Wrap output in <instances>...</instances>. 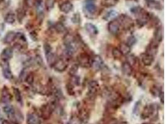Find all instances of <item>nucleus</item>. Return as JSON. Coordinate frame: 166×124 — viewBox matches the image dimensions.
Wrapping results in <instances>:
<instances>
[{"label":"nucleus","instance_id":"1","mask_svg":"<svg viewBox=\"0 0 166 124\" xmlns=\"http://www.w3.org/2000/svg\"><path fill=\"white\" fill-rule=\"evenodd\" d=\"M131 13L137 18L136 23L141 27L148 23L153 14L142 8L141 6H134L130 9Z\"/></svg>","mask_w":166,"mask_h":124},{"label":"nucleus","instance_id":"2","mask_svg":"<svg viewBox=\"0 0 166 124\" xmlns=\"http://www.w3.org/2000/svg\"><path fill=\"white\" fill-rule=\"evenodd\" d=\"M95 0H85L83 6L84 14L86 18L91 19L95 17L98 8L95 3Z\"/></svg>","mask_w":166,"mask_h":124},{"label":"nucleus","instance_id":"3","mask_svg":"<svg viewBox=\"0 0 166 124\" xmlns=\"http://www.w3.org/2000/svg\"><path fill=\"white\" fill-rule=\"evenodd\" d=\"M56 107L57 104L54 102L43 105L40 109L41 117L44 120L49 119Z\"/></svg>","mask_w":166,"mask_h":124},{"label":"nucleus","instance_id":"4","mask_svg":"<svg viewBox=\"0 0 166 124\" xmlns=\"http://www.w3.org/2000/svg\"><path fill=\"white\" fill-rule=\"evenodd\" d=\"M117 19L120 22L121 27H122L125 30L129 31L134 27V23L133 20L131 17L126 14H121Z\"/></svg>","mask_w":166,"mask_h":124},{"label":"nucleus","instance_id":"5","mask_svg":"<svg viewBox=\"0 0 166 124\" xmlns=\"http://www.w3.org/2000/svg\"><path fill=\"white\" fill-rule=\"evenodd\" d=\"M78 66L86 68L91 66V57L86 53H81L77 56Z\"/></svg>","mask_w":166,"mask_h":124},{"label":"nucleus","instance_id":"6","mask_svg":"<svg viewBox=\"0 0 166 124\" xmlns=\"http://www.w3.org/2000/svg\"><path fill=\"white\" fill-rule=\"evenodd\" d=\"M158 107L156 104H150L144 107L141 114V118L142 119H146L151 116L154 115L156 112L158 111Z\"/></svg>","mask_w":166,"mask_h":124},{"label":"nucleus","instance_id":"7","mask_svg":"<svg viewBox=\"0 0 166 124\" xmlns=\"http://www.w3.org/2000/svg\"><path fill=\"white\" fill-rule=\"evenodd\" d=\"M99 89V84L97 81H91L88 85V98L90 101L95 99Z\"/></svg>","mask_w":166,"mask_h":124},{"label":"nucleus","instance_id":"8","mask_svg":"<svg viewBox=\"0 0 166 124\" xmlns=\"http://www.w3.org/2000/svg\"><path fill=\"white\" fill-rule=\"evenodd\" d=\"M68 67V63L67 58H58L56 62L55 63L54 65L52 68H54L55 71L62 73L64 71H66Z\"/></svg>","mask_w":166,"mask_h":124},{"label":"nucleus","instance_id":"9","mask_svg":"<svg viewBox=\"0 0 166 124\" xmlns=\"http://www.w3.org/2000/svg\"><path fill=\"white\" fill-rule=\"evenodd\" d=\"M91 67H93L95 70L98 71L102 70L105 68V65L102 57L99 55H95L91 58Z\"/></svg>","mask_w":166,"mask_h":124},{"label":"nucleus","instance_id":"10","mask_svg":"<svg viewBox=\"0 0 166 124\" xmlns=\"http://www.w3.org/2000/svg\"><path fill=\"white\" fill-rule=\"evenodd\" d=\"M121 27L120 23L118 19L112 20L108 24V31L113 35H117L118 34Z\"/></svg>","mask_w":166,"mask_h":124},{"label":"nucleus","instance_id":"11","mask_svg":"<svg viewBox=\"0 0 166 124\" xmlns=\"http://www.w3.org/2000/svg\"><path fill=\"white\" fill-rule=\"evenodd\" d=\"M141 56L142 63L146 67H149L152 65L154 61V56L147 52L142 54Z\"/></svg>","mask_w":166,"mask_h":124},{"label":"nucleus","instance_id":"12","mask_svg":"<svg viewBox=\"0 0 166 124\" xmlns=\"http://www.w3.org/2000/svg\"><path fill=\"white\" fill-rule=\"evenodd\" d=\"M35 6L36 7V11H37L38 18L39 19L42 21L44 17V4H43L42 0H36Z\"/></svg>","mask_w":166,"mask_h":124},{"label":"nucleus","instance_id":"13","mask_svg":"<svg viewBox=\"0 0 166 124\" xmlns=\"http://www.w3.org/2000/svg\"><path fill=\"white\" fill-rule=\"evenodd\" d=\"M164 37V29L162 26L157 27L154 34L153 40L159 44L162 41Z\"/></svg>","mask_w":166,"mask_h":124},{"label":"nucleus","instance_id":"14","mask_svg":"<svg viewBox=\"0 0 166 124\" xmlns=\"http://www.w3.org/2000/svg\"><path fill=\"white\" fill-rule=\"evenodd\" d=\"M74 5L71 2L69 1H65L62 2L60 6H59V9L60 10L66 14L69 13L72 10H73Z\"/></svg>","mask_w":166,"mask_h":124},{"label":"nucleus","instance_id":"15","mask_svg":"<svg viewBox=\"0 0 166 124\" xmlns=\"http://www.w3.org/2000/svg\"><path fill=\"white\" fill-rule=\"evenodd\" d=\"M13 50L10 48L8 47L4 48L1 54V58L3 62H8L9 60L13 57Z\"/></svg>","mask_w":166,"mask_h":124},{"label":"nucleus","instance_id":"16","mask_svg":"<svg viewBox=\"0 0 166 124\" xmlns=\"http://www.w3.org/2000/svg\"><path fill=\"white\" fill-rule=\"evenodd\" d=\"M121 70L122 71V73L127 76H131L133 71V67L128 62H125L122 63L121 66Z\"/></svg>","mask_w":166,"mask_h":124},{"label":"nucleus","instance_id":"17","mask_svg":"<svg viewBox=\"0 0 166 124\" xmlns=\"http://www.w3.org/2000/svg\"><path fill=\"white\" fill-rule=\"evenodd\" d=\"M39 117L35 114H29L27 116V124H41Z\"/></svg>","mask_w":166,"mask_h":124},{"label":"nucleus","instance_id":"18","mask_svg":"<svg viewBox=\"0 0 166 124\" xmlns=\"http://www.w3.org/2000/svg\"><path fill=\"white\" fill-rule=\"evenodd\" d=\"M46 55V60H47V62L49 66L50 67L52 68L53 66L54 65L55 63L56 62L57 60L58 59V58H57V55L52 52L45 54Z\"/></svg>","mask_w":166,"mask_h":124},{"label":"nucleus","instance_id":"19","mask_svg":"<svg viewBox=\"0 0 166 124\" xmlns=\"http://www.w3.org/2000/svg\"><path fill=\"white\" fill-rule=\"evenodd\" d=\"M12 96L6 86H4L1 92V102L3 103H8L11 100Z\"/></svg>","mask_w":166,"mask_h":124},{"label":"nucleus","instance_id":"20","mask_svg":"<svg viewBox=\"0 0 166 124\" xmlns=\"http://www.w3.org/2000/svg\"><path fill=\"white\" fill-rule=\"evenodd\" d=\"M3 75L7 79H10L13 78L12 72L8 62H4V65H3Z\"/></svg>","mask_w":166,"mask_h":124},{"label":"nucleus","instance_id":"21","mask_svg":"<svg viewBox=\"0 0 166 124\" xmlns=\"http://www.w3.org/2000/svg\"><path fill=\"white\" fill-rule=\"evenodd\" d=\"M79 117L80 118L83 122H87L90 117V112L85 107H81L79 110Z\"/></svg>","mask_w":166,"mask_h":124},{"label":"nucleus","instance_id":"22","mask_svg":"<svg viewBox=\"0 0 166 124\" xmlns=\"http://www.w3.org/2000/svg\"><path fill=\"white\" fill-rule=\"evenodd\" d=\"M84 27L86 31L91 35H96L98 33V29L97 26L91 23H86Z\"/></svg>","mask_w":166,"mask_h":124},{"label":"nucleus","instance_id":"23","mask_svg":"<svg viewBox=\"0 0 166 124\" xmlns=\"http://www.w3.org/2000/svg\"><path fill=\"white\" fill-rule=\"evenodd\" d=\"M118 48L122 55H128L131 52V47H129L126 43H121Z\"/></svg>","mask_w":166,"mask_h":124},{"label":"nucleus","instance_id":"24","mask_svg":"<svg viewBox=\"0 0 166 124\" xmlns=\"http://www.w3.org/2000/svg\"><path fill=\"white\" fill-rule=\"evenodd\" d=\"M16 35H17V33L13 32V31H10L9 32H8L5 37H4V42L5 43H10L11 42H13L14 40L16 39Z\"/></svg>","mask_w":166,"mask_h":124},{"label":"nucleus","instance_id":"25","mask_svg":"<svg viewBox=\"0 0 166 124\" xmlns=\"http://www.w3.org/2000/svg\"><path fill=\"white\" fill-rule=\"evenodd\" d=\"M4 112L9 116V117L11 119H13L14 115H15L16 111L15 109L11 106H6L3 107Z\"/></svg>","mask_w":166,"mask_h":124},{"label":"nucleus","instance_id":"26","mask_svg":"<svg viewBox=\"0 0 166 124\" xmlns=\"http://www.w3.org/2000/svg\"><path fill=\"white\" fill-rule=\"evenodd\" d=\"M55 31L58 34H63V33H67V28L65 26V25L60 22L57 23L55 24L54 26Z\"/></svg>","mask_w":166,"mask_h":124},{"label":"nucleus","instance_id":"27","mask_svg":"<svg viewBox=\"0 0 166 124\" xmlns=\"http://www.w3.org/2000/svg\"><path fill=\"white\" fill-rule=\"evenodd\" d=\"M119 0H101V4L105 8H111L118 3Z\"/></svg>","mask_w":166,"mask_h":124},{"label":"nucleus","instance_id":"28","mask_svg":"<svg viewBox=\"0 0 166 124\" xmlns=\"http://www.w3.org/2000/svg\"><path fill=\"white\" fill-rule=\"evenodd\" d=\"M4 21L6 23L12 24L16 21V16L15 14L13 12H9L6 15L4 18Z\"/></svg>","mask_w":166,"mask_h":124},{"label":"nucleus","instance_id":"29","mask_svg":"<svg viewBox=\"0 0 166 124\" xmlns=\"http://www.w3.org/2000/svg\"><path fill=\"white\" fill-rule=\"evenodd\" d=\"M147 5L149 8L152 9H154L157 10H161L162 9V6L161 3L159 1H156V0L154 1L147 3Z\"/></svg>","mask_w":166,"mask_h":124},{"label":"nucleus","instance_id":"30","mask_svg":"<svg viewBox=\"0 0 166 124\" xmlns=\"http://www.w3.org/2000/svg\"><path fill=\"white\" fill-rule=\"evenodd\" d=\"M13 92H14V98H15L16 100L19 103H22L23 98H22V96H21V91H19V90L16 88V87H14Z\"/></svg>","mask_w":166,"mask_h":124},{"label":"nucleus","instance_id":"31","mask_svg":"<svg viewBox=\"0 0 166 124\" xmlns=\"http://www.w3.org/2000/svg\"><path fill=\"white\" fill-rule=\"evenodd\" d=\"M68 123L69 124H82L83 122L78 116L74 115L71 116L69 122Z\"/></svg>","mask_w":166,"mask_h":124},{"label":"nucleus","instance_id":"32","mask_svg":"<svg viewBox=\"0 0 166 124\" xmlns=\"http://www.w3.org/2000/svg\"><path fill=\"white\" fill-rule=\"evenodd\" d=\"M112 55L114 59L119 60L122 57V54L118 48L114 47L112 50Z\"/></svg>","mask_w":166,"mask_h":124},{"label":"nucleus","instance_id":"33","mask_svg":"<svg viewBox=\"0 0 166 124\" xmlns=\"http://www.w3.org/2000/svg\"><path fill=\"white\" fill-rule=\"evenodd\" d=\"M117 15H118L117 11H114V10H111L106 12V14L103 16V19L106 21H108V20L110 19L111 18H113L114 17H116Z\"/></svg>","mask_w":166,"mask_h":124},{"label":"nucleus","instance_id":"34","mask_svg":"<svg viewBox=\"0 0 166 124\" xmlns=\"http://www.w3.org/2000/svg\"><path fill=\"white\" fill-rule=\"evenodd\" d=\"M55 0H46L45 1V7L47 11L52 10L54 8Z\"/></svg>","mask_w":166,"mask_h":124},{"label":"nucleus","instance_id":"35","mask_svg":"<svg viewBox=\"0 0 166 124\" xmlns=\"http://www.w3.org/2000/svg\"><path fill=\"white\" fill-rule=\"evenodd\" d=\"M78 70V64H74L69 70V74L70 76H74L77 75V72Z\"/></svg>","mask_w":166,"mask_h":124},{"label":"nucleus","instance_id":"36","mask_svg":"<svg viewBox=\"0 0 166 124\" xmlns=\"http://www.w3.org/2000/svg\"><path fill=\"white\" fill-rule=\"evenodd\" d=\"M25 81L27 84H30V85H31L34 83V75L32 73H29L26 75V76L25 78Z\"/></svg>","mask_w":166,"mask_h":124},{"label":"nucleus","instance_id":"37","mask_svg":"<svg viewBox=\"0 0 166 124\" xmlns=\"http://www.w3.org/2000/svg\"><path fill=\"white\" fill-rule=\"evenodd\" d=\"M72 85L79 86L80 84V78L79 76L75 75L74 76H71V83Z\"/></svg>","mask_w":166,"mask_h":124},{"label":"nucleus","instance_id":"38","mask_svg":"<svg viewBox=\"0 0 166 124\" xmlns=\"http://www.w3.org/2000/svg\"><path fill=\"white\" fill-rule=\"evenodd\" d=\"M136 42V37L134 35H131V36H129V37H128L126 43L129 47H132L133 45H134L135 44Z\"/></svg>","mask_w":166,"mask_h":124},{"label":"nucleus","instance_id":"39","mask_svg":"<svg viewBox=\"0 0 166 124\" xmlns=\"http://www.w3.org/2000/svg\"><path fill=\"white\" fill-rule=\"evenodd\" d=\"M118 120L113 117H106L103 122V124H117Z\"/></svg>","mask_w":166,"mask_h":124},{"label":"nucleus","instance_id":"40","mask_svg":"<svg viewBox=\"0 0 166 124\" xmlns=\"http://www.w3.org/2000/svg\"><path fill=\"white\" fill-rule=\"evenodd\" d=\"M66 90L67 91L68 94L70 96H74L75 94V91H74V85H72L70 83H68L66 85Z\"/></svg>","mask_w":166,"mask_h":124},{"label":"nucleus","instance_id":"41","mask_svg":"<svg viewBox=\"0 0 166 124\" xmlns=\"http://www.w3.org/2000/svg\"><path fill=\"white\" fill-rule=\"evenodd\" d=\"M136 61L137 58L134 55H129L128 56V60L126 62L130 64L132 67L136 63Z\"/></svg>","mask_w":166,"mask_h":124},{"label":"nucleus","instance_id":"42","mask_svg":"<svg viewBox=\"0 0 166 124\" xmlns=\"http://www.w3.org/2000/svg\"><path fill=\"white\" fill-rule=\"evenodd\" d=\"M17 12H18V14H17L18 19H19V21H21L24 19V16L26 15V13H25L26 12H25V11L23 9H19L18 10Z\"/></svg>","mask_w":166,"mask_h":124},{"label":"nucleus","instance_id":"43","mask_svg":"<svg viewBox=\"0 0 166 124\" xmlns=\"http://www.w3.org/2000/svg\"><path fill=\"white\" fill-rule=\"evenodd\" d=\"M141 106V103L140 101H138L136 103H135L134 108H133V113L134 114H138L139 111V109H140V107Z\"/></svg>","mask_w":166,"mask_h":124},{"label":"nucleus","instance_id":"44","mask_svg":"<svg viewBox=\"0 0 166 124\" xmlns=\"http://www.w3.org/2000/svg\"><path fill=\"white\" fill-rule=\"evenodd\" d=\"M71 20L75 24L80 23V14H79L78 13L74 14L73 17L72 18Z\"/></svg>","mask_w":166,"mask_h":124},{"label":"nucleus","instance_id":"45","mask_svg":"<svg viewBox=\"0 0 166 124\" xmlns=\"http://www.w3.org/2000/svg\"><path fill=\"white\" fill-rule=\"evenodd\" d=\"M35 2L36 0H24V4L28 8H31L35 6Z\"/></svg>","mask_w":166,"mask_h":124},{"label":"nucleus","instance_id":"46","mask_svg":"<svg viewBox=\"0 0 166 124\" xmlns=\"http://www.w3.org/2000/svg\"><path fill=\"white\" fill-rule=\"evenodd\" d=\"M161 90H159L157 86H153L152 88L151 89V93L153 94L154 96H157L159 95V94Z\"/></svg>","mask_w":166,"mask_h":124},{"label":"nucleus","instance_id":"47","mask_svg":"<svg viewBox=\"0 0 166 124\" xmlns=\"http://www.w3.org/2000/svg\"><path fill=\"white\" fill-rule=\"evenodd\" d=\"M44 49L45 54L50 52H52V48L51 46H50V45L49 44V43H44Z\"/></svg>","mask_w":166,"mask_h":124},{"label":"nucleus","instance_id":"48","mask_svg":"<svg viewBox=\"0 0 166 124\" xmlns=\"http://www.w3.org/2000/svg\"><path fill=\"white\" fill-rule=\"evenodd\" d=\"M158 96L159 97L160 101L162 103V104H164V91H160Z\"/></svg>","mask_w":166,"mask_h":124},{"label":"nucleus","instance_id":"49","mask_svg":"<svg viewBox=\"0 0 166 124\" xmlns=\"http://www.w3.org/2000/svg\"><path fill=\"white\" fill-rule=\"evenodd\" d=\"M30 35L31 37V39H33L34 40H36L38 39V35L35 34V32H31L30 34Z\"/></svg>","mask_w":166,"mask_h":124},{"label":"nucleus","instance_id":"50","mask_svg":"<svg viewBox=\"0 0 166 124\" xmlns=\"http://www.w3.org/2000/svg\"><path fill=\"white\" fill-rule=\"evenodd\" d=\"M2 124H10V122L6 120H2Z\"/></svg>","mask_w":166,"mask_h":124},{"label":"nucleus","instance_id":"51","mask_svg":"<svg viewBox=\"0 0 166 124\" xmlns=\"http://www.w3.org/2000/svg\"><path fill=\"white\" fill-rule=\"evenodd\" d=\"M145 1H146V3H150V2L154 1H155V0H145Z\"/></svg>","mask_w":166,"mask_h":124},{"label":"nucleus","instance_id":"52","mask_svg":"<svg viewBox=\"0 0 166 124\" xmlns=\"http://www.w3.org/2000/svg\"><path fill=\"white\" fill-rule=\"evenodd\" d=\"M142 124H154V123H144Z\"/></svg>","mask_w":166,"mask_h":124},{"label":"nucleus","instance_id":"53","mask_svg":"<svg viewBox=\"0 0 166 124\" xmlns=\"http://www.w3.org/2000/svg\"><path fill=\"white\" fill-rule=\"evenodd\" d=\"M4 1V0H0V3L2 2V1Z\"/></svg>","mask_w":166,"mask_h":124},{"label":"nucleus","instance_id":"54","mask_svg":"<svg viewBox=\"0 0 166 124\" xmlns=\"http://www.w3.org/2000/svg\"><path fill=\"white\" fill-rule=\"evenodd\" d=\"M67 124H69V123H67Z\"/></svg>","mask_w":166,"mask_h":124}]
</instances>
